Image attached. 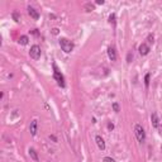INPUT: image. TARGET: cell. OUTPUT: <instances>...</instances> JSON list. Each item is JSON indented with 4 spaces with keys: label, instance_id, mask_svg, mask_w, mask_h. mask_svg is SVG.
Returning a JSON list of instances; mask_svg holds the SVG:
<instances>
[{
    "label": "cell",
    "instance_id": "13",
    "mask_svg": "<svg viewBox=\"0 0 162 162\" xmlns=\"http://www.w3.org/2000/svg\"><path fill=\"white\" fill-rule=\"evenodd\" d=\"M150 77H151V74H146V76H144V85H146V88L150 86Z\"/></svg>",
    "mask_w": 162,
    "mask_h": 162
},
{
    "label": "cell",
    "instance_id": "2",
    "mask_svg": "<svg viewBox=\"0 0 162 162\" xmlns=\"http://www.w3.org/2000/svg\"><path fill=\"white\" fill-rule=\"evenodd\" d=\"M53 77H55V80L57 81V85H58V86H61V88H65V86H66L65 77H63V75L61 74V71L57 69L56 63H53Z\"/></svg>",
    "mask_w": 162,
    "mask_h": 162
},
{
    "label": "cell",
    "instance_id": "4",
    "mask_svg": "<svg viewBox=\"0 0 162 162\" xmlns=\"http://www.w3.org/2000/svg\"><path fill=\"white\" fill-rule=\"evenodd\" d=\"M41 55H42V51H41V47L38 46V45H33L31 47V51H29V56H31V58L33 60H39L41 58Z\"/></svg>",
    "mask_w": 162,
    "mask_h": 162
},
{
    "label": "cell",
    "instance_id": "25",
    "mask_svg": "<svg viewBox=\"0 0 162 162\" xmlns=\"http://www.w3.org/2000/svg\"><path fill=\"white\" fill-rule=\"evenodd\" d=\"M161 150H162V144H161Z\"/></svg>",
    "mask_w": 162,
    "mask_h": 162
},
{
    "label": "cell",
    "instance_id": "3",
    "mask_svg": "<svg viewBox=\"0 0 162 162\" xmlns=\"http://www.w3.org/2000/svg\"><path fill=\"white\" fill-rule=\"evenodd\" d=\"M134 134H136V138L138 139L139 143H144V141H146V132H144L143 127H142L141 124H137L134 127Z\"/></svg>",
    "mask_w": 162,
    "mask_h": 162
},
{
    "label": "cell",
    "instance_id": "17",
    "mask_svg": "<svg viewBox=\"0 0 162 162\" xmlns=\"http://www.w3.org/2000/svg\"><path fill=\"white\" fill-rule=\"evenodd\" d=\"M113 109L115 113H119V104L118 103H113Z\"/></svg>",
    "mask_w": 162,
    "mask_h": 162
},
{
    "label": "cell",
    "instance_id": "19",
    "mask_svg": "<svg viewBox=\"0 0 162 162\" xmlns=\"http://www.w3.org/2000/svg\"><path fill=\"white\" fill-rule=\"evenodd\" d=\"M13 18H14V20L15 22H19V19H20L19 15H18V13H13Z\"/></svg>",
    "mask_w": 162,
    "mask_h": 162
},
{
    "label": "cell",
    "instance_id": "6",
    "mask_svg": "<svg viewBox=\"0 0 162 162\" xmlns=\"http://www.w3.org/2000/svg\"><path fill=\"white\" fill-rule=\"evenodd\" d=\"M95 142H96L99 150H101V151L105 150V142H104V139L101 138V136H96V137H95Z\"/></svg>",
    "mask_w": 162,
    "mask_h": 162
},
{
    "label": "cell",
    "instance_id": "16",
    "mask_svg": "<svg viewBox=\"0 0 162 162\" xmlns=\"http://www.w3.org/2000/svg\"><path fill=\"white\" fill-rule=\"evenodd\" d=\"M132 60H133V55H132V52H129V53L127 55V62H128V63H131V62H132Z\"/></svg>",
    "mask_w": 162,
    "mask_h": 162
},
{
    "label": "cell",
    "instance_id": "1",
    "mask_svg": "<svg viewBox=\"0 0 162 162\" xmlns=\"http://www.w3.org/2000/svg\"><path fill=\"white\" fill-rule=\"evenodd\" d=\"M58 43L61 46V50H62L65 53H71L72 50H74V47H75L74 46V42L67 39V38H60Z\"/></svg>",
    "mask_w": 162,
    "mask_h": 162
},
{
    "label": "cell",
    "instance_id": "23",
    "mask_svg": "<svg viewBox=\"0 0 162 162\" xmlns=\"http://www.w3.org/2000/svg\"><path fill=\"white\" fill-rule=\"evenodd\" d=\"M113 128H114V124H113V123H109V124H108V129H113Z\"/></svg>",
    "mask_w": 162,
    "mask_h": 162
},
{
    "label": "cell",
    "instance_id": "12",
    "mask_svg": "<svg viewBox=\"0 0 162 162\" xmlns=\"http://www.w3.org/2000/svg\"><path fill=\"white\" fill-rule=\"evenodd\" d=\"M28 41H29V38H28L27 36H22L20 38H19V45H22V46H26L28 45Z\"/></svg>",
    "mask_w": 162,
    "mask_h": 162
},
{
    "label": "cell",
    "instance_id": "7",
    "mask_svg": "<svg viewBox=\"0 0 162 162\" xmlns=\"http://www.w3.org/2000/svg\"><path fill=\"white\" fill-rule=\"evenodd\" d=\"M37 129H38V123H37V120L34 119V120H32L31 124H29V132H31V134H32V136H36V134H37Z\"/></svg>",
    "mask_w": 162,
    "mask_h": 162
},
{
    "label": "cell",
    "instance_id": "20",
    "mask_svg": "<svg viewBox=\"0 0 162 162\" xmlns=\"http://www.w3.org/2000/svg\"><path fill=\"white\" fill-rule=\"evenodd\" d=\"M148 42H150V43H153V36H152V34L148 36Z\"/></svg>",
    "mask_w": 162,
    "mask_h": 162
},
{
    "label": "cell",
    "instance_id": "9",
    "mask_svg": "<svg viewBox=\"0 0 162 162\" xmlns=\"http://www.w3.org/2000/svg\"><path fill=\"white\" fill-rule=\"evenodd\" d=\"M108 57L112 61H117V52H115V48H114V47H109L108 48Z\"/></svg>",
    "mask_w": 162,
    "mask_h": 162
},
{
    "label": "cell",
    "instance_id": "24",
    "mask_svg": "<svg viewBox=\"0 0 162 162\" xmlns=\"http://www.w3.org/2000/svg\"><path fill=\"white\" fill-rule=\"evenodd\" d=\"M96 4H101V5H103V4H104V0H98Z\"/></svg>",
    "mask_w": 162,
    "mask_h": 162
},
{
    "label": "cell",
    "instance_id": "8",
    "mask_svg": "<svg viewBox=\"0 0 162 162\" xmlns=\"http://www.w3.org/2000/svg\"><path fill=\"white\" fill-rule=\"evenodd\" d=\"M28 14H29L34 20H38V19H39V14H38V12L32 7H28Z\"/></svg>",
    "mask_w": 162,
    "mask_h": 162
},
{
    "label": "cell",
    "instance_id": "5",
    "mask_svg": "<svg viewBox=\"0 0 162 162\" xmlns=\"http://www.w3.org/2000/svg\"><path fill=\"white\" fill-rule=\"evenodd\" d=\"M138 51H139V55L141 56H147V55L150 53L151 48H150V46L147 45V43H142L139 47H138Z\"/></svg>",
    "mask_w": 162,
    "mask_h": 162
},
{
    "label": "cell",
    "instance_id": "14",
    "mask_svg": "<svg viewBox=\"0 0 162 162\" xmlns=\"http://www.w3.org/2000/svg\"><path fill=\"white\" fill-rule=\"evenodd\" d=\"M109 23L113 24V27H115V14H112V15L109 17Z\"/></svg>",
    "mask_w": 162,
    "mask_h": 162
},
{
    "label": "cell",
    "instance_id": "22",
    "mask_svg": "<svg viewBox=\"0 0 162 162\" xmlns=\"http://www.w3.org/2000/svg\"><path fill=\"white\" fill-rule=\"evenodd\" d=\"M52 33H53V34H58V28H53V29H52Z\"/></svg>",
    "mask_w": 162,
    "mask_h": 162
},
{
    "label": "cell",
    "instance_id": "15",
    "mask_svg": "<svg viewBox=\"0 0 162 162\" xmlns=\"http://www.w3.org/2000/svg\"><path fill=\"white\" fill-rule=\"evenodd\" d=\"M85 8H86V9H88V12H93V10H94V9H95V7L93 5V4H90V3H88V4H86V5H85Z\"/></svg>",
    "mask_w": 162,
    "mask_h": 162
},
{
    "label": "cell",
    "instance_id": "21",
    "mask_svg": "<svg viewBox=\"0 0 162 162\" xmlns=\"http://www.w3.org/2000/svg\"><path fill=\"white\" fill-rule=\"evenodd\" d=\"M157 131H158V133H160V134L162 136V126H161V124H160L158 127H157Z\"/></svg>",
    "mask_w": 162,
    "mask_h": 162
},
{
    "label": "cell",
    "instance_id": "18",
    "mask_svg": "<svg viewBox=\"0 0 162 162\" xmlns=\"http://www.w3.org/2000/svg\"><path fill=\"white\" fill-rule=\"evenodd\" d=\"M103 162H115V161H114L112 157H104V158H103Z\"/></svg>",
    "mask_w": 162,
    "mask_h": 162
},
{
    "label": "cell",
    "instance_id": "11",
    "mask_svg": "<svg viewBox=\"0 0 162 162\" xmlns=\"http://www.w3.org/2000/svg\"><path fill=\"white\" fill-rule=\"evenodd\" d=\"M28 153H29L31 158H32L33 161H34V162H38V161H39V158H38V155H37V152H36L34 148H29V151H28Z\"/></svg>",
    "mask_w": 162,
    "mask_h": 162
},
{
    "label": "cell",
    "instance_id": "10",
    "mask_svg": "<svg viewBox=\"0 0 162 162\" xmlns=\"http://www.w3.org/2000/svg\"><path fill=\"white\" fill-rule=\"evenodd\" d=\"M151 122H152V126H153L155 128H157L160 126V119H158V115H157L156 113L151 114Z\"/></svg>",
    "mask_w": 162,
    "mask_h": 162
}]
</instances>
